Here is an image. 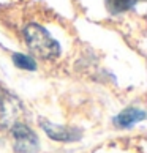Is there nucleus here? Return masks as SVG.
Wrapping results in <instances>:
<instances>
[{"label": "nucleus", "mask_w": 147, "mask_h": 153, "mask_svg": "<svg viewBox=\"0 0 147 153\" xmlns=\"http://www.w3.org/2000/svg\"><path fill=\"white\" fill-rule=\"evenodd\" d=\"M144 117H146L144 111L131 107V109H125L123 112H120V114L114 118V125H117V126H120V128H127V126H131L133 123L143 120Z\"/></svg>", "instance_id": "4"}, {"label": "nucleus", "mask_w": 147, "mask_h": 153, "mask_svg": "<svg viewBox=\"0 0 147 153\" xmlns=\"http://www.w3.org/2000/svg\"><path fill=\"white\" fill-rule=\"evenodd\" d=\"M5 106H3V100H2V96H0V117H2L3 114H5Z\"/></svg>", "instance_id": "7"}, {"label": "nucleus", "mask_w": 147, "mask_h": 153, "mask_svg": "<svg viewBox=\"0 0 147 153\" xmlns=\"http://www.w3.org/2000/svg\"><path fill=\"white\" fill-rule=\"evenodd\" d=\"M13 62H14V65L18 66V68H22V70H35L37 65H35V62H33V59L30 57H27V55L24 54H14L13 55Z\"/></svg>", "instance_id": "6"}, {"label": "nucleus", "mask_w": 147, "mask_h": 153, "mask_svg": "<svg viewBox=\"0 0 147 153\" xmlns=\"http://www.w3.org/2000/svg\"><path fill=\"white\" fill-rule=\"evenodd\" d=\"M41 128L46 131V134L54 140H62V142H71V140H79L81 139V131L75 128H65V126H57L49 122L41 120Z\"/></svg>", "instance_id": "3"}, {"label": "nucleus", "mask_w": 147, "mask_h": 153, "mask_svg": "<svg viewBox=\"0 0 147 153\" xmlns=\"http://www.w3.org/2000/svg\"><path fill=\"white\" fill-rule=\"evenodd\" d=\"M13 139L14 149L19 153H35L38 150L37 134L24 123H16L13 126Z\"/></svg>", "instance_id": "2"}, {"label": "nucleus", "mask_w": 147, "mask_h": 153, "mask_svg": "<svg viewBox=\"0 0 147 153\" xmlns=\"http://www.w3.org/2000/svg\"><path fill=\"white\" fill-rule=\"evenodd\" d=\"M139 2H144V0H106V5L112 14H120L134 8Z\"/></svg>", "instance_id": "5"}, {"label": "nucleus", "mask_w": 147, "mask_h": 153, "mask_svg": "<svg viewBox=\"0 0 147 153\" xmlns=\"http://www.w3.org/2000/svg\"><path fill=\"white\" fill-rule=\"evenodd\" d=\"M24 38L29 49L40 59L54 60L60 55V44L41 25L29 24L24 29Z\"/></svg>", "instance_id": "1"}]
</instances>
